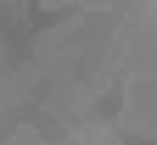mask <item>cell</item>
<instances>
[{
	"mask_svg": "<svg viewBox=\"0 0 157 145\" xmlns=\"http://www.w3.org/2000/svg\"><path fill=\"white\" fill-rule=\"evenodd\" d=\"M112 145H129V140H118V134H112Z\"/></svg>",
	"mask_w": 157,
	"mask_h": 145,
	"instance_id": "cell-1",
	"label": "cell"
}]
</instances>
